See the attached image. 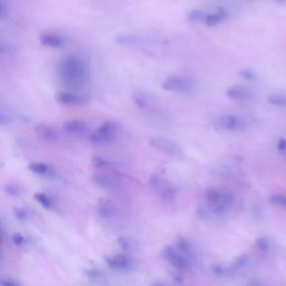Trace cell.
<instances>
[{"mask_svg":"<svg viewBox=\"0 0 286 286\" xmlns=\"http://www.w3.org/2000/svg\"><path fill=\"white\" fill-rule=\"evenodd\" d=\"M218 124L220 129L226 131H244L247 128V123L244 118L233 114L223 115L219 118Z\"/></svg>","mask_w":286,"mask_h":286,"instance_id":"5","label":"cell"},{"mask_svg":"<svg viewBox=\"0 0 286 286\" xmlns=\"http://www.w3.org/2000/svg\"><path fill=\"white\" fill-rule=\"evenodd\" d=\"M92 164H93L95 167H99V168H111V167H113V165H114L112 161L101 158V156H95V158H93Z\"/></svg>","mask_w":286,"mask_h":286,"instance_id":"25","label":"cell"},{"mask_svg":"<svg viewBox=\"0 0 286 286\" xmlns=\"http://www.w3.org/2000/svg\"><path fill=\"white\" fill-rule=\"evenodd\" d=\"M162 256L166 261H168L172 266L177 269H186L188 266V262L185 257H183L182 254L176 250L175 247L172 246H167L165 250L162 251Z\"/></svg>","mask_w":286,"mask_h":286,"instance_id":"6","label":"cell"},{"mask_svg":"<svg viewBox=\"0 0 286 286\" xmlns=\"http://www.w3.org/2000/svg\"><path fill=\"white\" fill-rule=\"evenodd\" d=\"M165 181L166 179L160 174H154L150 178V187L151 189H153L154 191H158L160 187L165 183Z\"/></svg>","mask_w":286,"mask_h":286,"instance_id":"21","label":"cell"},{"mask_svg":"<svg viewBox=\"0 0 286 286\" xmlns=\"http://www.w3.org/2000/svg\"><path fill=\"white\" fill-rule=\"evenodd\" d=\"M56 101L64 105H78L86 102V99L82 95L69 93V92H57Z\"/></svg>","mask_w":286,"mask_h":286,"instance_id":"9","label":"cell"},{"mask_svg":"<svg viewBox=\"0 0 286 286\" xmlns=\"http://www.w3.org/2000/svg\"><path fill=\"white\" fill-rule=\"evenodd\" d=\"M132 101L134 105H136L139 110H147V107L149 105V102H148V98L145 95L141 94V93H136L133 94L132 96Z\"/></svg>","mask_w":286,"mask_h":286,"instance_id":"18","label":"cell"},{"mask_svg":"<svg viewBox=\"0 0 286 286\" xmlns=\"http://www.w3.org/2000/svg\"><path fill=\"white\" fill-rule=\"evenodd\" d=\"M10 120H12V118H10L9 115L6 114V112H5V111L0 112V124H2L3 127H5V126H7V124H9V123H10Z\"/></svg>","mask_w":286,"mask_h":286,"instance_id":"33","label":"cell"},{"mask_svg":"<svg viewBox=\"0 0 286 286\" xmlns=\"http://www.w3.org/2000/svg\"><path fill=\"white\" fill-rule=\"evenodd\" d=\"M275 2L278 3V4H285L286 0H275Z\"/></svg>","mask_w":286,"mask_h":286,"instance_id":"38","label":"cell"},{"mask_svg":"<svg viewBox=\"0 0 286 286\" xmlns=\"http://www.w3.org/2000/svg\"><path fill=\"white\" fill-rule=\"evenodd\" d=\"M9 15V7L6 0H0V19L5 20Z\"/></svg>","mask_w":286,"mask_h":286,"instance_id":"26","label":"cell"},{"mask_svg":"<svg viewBox=\"0 0 286 286\" xmlns=\"http://www.w3.org/2000/svg\"><path fill=\"white\" fill-rule=\"evenodd\" d=\"M207 14H205V12L200 9H193L191 12H189L188 14V19L189 21H191V23H196V21L199 20H203L205 17H206Z\"/></svg>","mask_w":286,"mask_h":286,"instance_id":"23","label":"cell"},{"mask_svg":"<svg viewBox=\"0 0 286 286\" xmlns=\"http://www.w3.org/2000/svg\"><path fill=\"white\" fill-rule=\"evenodd\" d=\"M268 103L275 106H286V95L285 94H271L268 96Z\"/></svg>","mask_w":286,"mask_h":286,"instance_id":"20","label":"cell"},{"mask_svg":"<svg viewBox=\"0 0 286 286\" xmlns=\"http://www.w3.org/2000/svg\"><path fill=\"white\" fill-rule=\"evenodd\" d=\"M0 284H2V286H20L19 283L10 278H3L0 280Z\"/></svg>","mask_w":286,"mask_h":286,"instance_id":"34","label":"cell"},{"mask_svg":"<svg viewBox=\"0 0 286 286\" xmlns=\"http://www.w3.org/2000/svg\"><path fill=\"white\" fill-rule=\"evenodd\" d=\"M6 191L9 193V195H12V196H17L19 195V187L18 186H16V185H9L6 187Z\"/></svg>","mask_w":286,"mask_h":286,"instance_id":"32","label":"cell"},{"mask_svg":"<svg viewBox=\"0 0 286 286\" xmlns=\"http://www.w3.org/2000/svg\"><path fill=\"white\" fill-rule=\"evenodd\" d=\"M196 82L190 76H170L166 78L162 83L164 90L168 92H177V93H183L195 89Z\"/></svg>","mask_w":286,"mask_h":286,"instance_id":"3","label":"cell"},{"mask_svg":"<svg viewBox=\"0 0 286 286\" xmlns=\"http://www.w3.org/2000/svg\"><path fill=\"white\" fill-rule=\"evenodd\" d=\"M114 207L113 205L109 201H102L99 205V213L103 217H111V216L114 215Z\"/></svg>","mask_w":286,"mask_h":286,"instance_id":"19","label":"cell"},{"mask_svg":"<svg viewBox=\"0 0 286 286\" xmlns=\"http://www.w3.org/2000/svg\"><path fill=\"white\" fill-rule=\"evenodd\" d=\"M256 246L260 248L261 251H267L268 247H269V242L265 238H260V239H257V241H256Z\"/></svg>","mask_w":286,"mask_h":286,"instance_id":"30","label":"cell"},{"mask_svg":"<svg viewBox=\"0 0 286 286\" xmlns=\"http://www.w3.org/2000/svg\"><path fill=\"white\" fill-rule=\"evenodd\" d=\"M156 192L159 193V196L162 198L165 201L168 202L175 200L177 197V189L168 181H165L164 185L160 187V189Z\"/></svg>","mask_w":286,"mask_h":286,"instance_id":"14","label":"cell"},{"mask_svg":"<svg viewBox=\"0 0 286 286\" xmlns=\"http://www.w3.org/2000/svg\"><path fill=\"white\" fill-rule=\"evenodd\" d=\"M14 212H15L16 218H17L18 220H25L27 218L26 209H24V208H16Z\"/></svg>","mask_w":286,"mask_h":286,"instance_id":"29","label":"cell"},{"mask_svg":"<svg viewBox=\"0 0 286 286\" xmlns=\"http://www.w3.org/2000/svg\"><path fill=\"white\" fill-rule=\"evenodd\" d=\"M92 180L98 186L105 189H113L116 186V181L112 177L104 174H95L92 177Z\"/></svg>","mask_w":286,"mask_h":286,"instance_id":"15","label":"cell"},{"mask_svg":"<svg viewBox=\"0 0 286 286\" xmlns=\"http://www.w3.org/2000/svg\"><path fill=\"white\" fill-rule=\"evenodd\" d=\"M106 264L113 269H127L131 266V260L126 255L118 254V255L106 258Z\"/></svg>","mask_w":286,"mask_h":286,"instance_id":"12","label":"cell"},{"mask_svg":"<svg viewBox=\"0 0 286 286\" xmlns=\"http://www.w3.org/2000/svg\"><path fill=\"white\" fill-rule=\"evenodd\" d=\"M28 169L34 172L36 175H40V176H45L48 175L51 172V168L50 166L43 162H33L28 166Z\"/></svg>","mask_w":286,"mask_h":286,"instance_id":"17","label":"cell"},{"mask_svg":"<svg viewBox=\"0 0 286 286\" xmlns=\"http://www.w3.org/2000/svg\"><path fill=\"white\" fill-rule=\"evenodd\" d=\"M226 95L228 96L230 100L237 101V102H247L253 99V92L248 90L247 88L240 85L230 86V88L226 91Z\"/></svg>","mask_w":286,"mask_h":286,"instance_id":"7","label":"cell"},{"mask_svg":"<svg viewBox=\"0 0 286 286\" xmlns=\"http://www.w3.org/2000/svg\"><path fill=\"white\" fill-rule=\"evenodd\" d=\"M88 275H89V278H92V279H99L101 277V273L99 271H95V269H92V271L88 272Z\"/></svg>","mask_w":286,"mask_h":286,"instance_id":"35","label":"cell"},{"mask_svg":"<svg viewBox=\"0 0 286 286\" xmlns=\"http://www.w3.org/2000/svg\"><path fill=\"white\" fill-rule=\"evenodd\" d=\"M278 151H285L286 150V139H279L277 143Z\"/></svg>","mask_w":286,"mask_h":286,"instance_id":"36","label":"cell"},{"mask_svg":"<svg viewBox=\"0 0 286 286\" xmlns=\"http://www.w3.org/2000/svg\"><path fill=\"white\" fill-rule=\"evenodd\" d=\"M151 286H166L165 284H162V283H159V282H156V283H153L152 285Z\"/></svg>","mask_w":286,"mask_h":286,"instance_id":"37","label":"cell"},{"mask_svg":"<svg viewBox=\"0 0 286 286\" xmlns=\"http://www.w3.org/2000/svg\"><path fill=\"white\" fill-rule=\"evenodd\" d=\"M64 130L74 136H82L89 131L88 123L80 120H69L63 124Z\"/></svg>","mask_w":286,"mask_h":286,"instance_id":"10","label":"cell"},{"mask_svg":"<svg viewBox=\"0 0 286 286\" xmlns=\"http://www.w3.org/2000/svg\"><path fill=\"white\" fill-rule=\"evenodd\" d=\"M150 145L153 147L155 150L160 151L169 156H174V158H181L183 155L182 149L179 144L172 141L170 139L155 137L150 139Z\"/></svg>","mask_w":286,"mask_h":286,"instance_id":"4","label":"cell"},{"mask_svg":"<svg viewBox=\"0 0 286 286\" xmlns=\"http://www.w3.org/2000/svg\"><path fill=\"white\" fill-rule=\"evenodd\" d=\"M177 250L179 251L181 254H189L191 252V245H190V242H189L187 239L185 238H182V237H180L179 239H178L177 241Z\"/></svg>","mask_w":286,"mask_h":286,"instance_id":"24","label":"cell"},{"mask_svg":"<svg viewBox=\"0 0 286 286\" xmlns=\"http://www.w3.org/2000/svg\"><path fill=\"white\" fill-rule=\"evenodd\" d=\"M59 77L67 88L77 89L83 86L89 78L88 65L82 58L75 55L66 57L59 66Z\"/></svg>","mask_w":286,"mask_h":286,"instance_id":"1","label":"cell"},{"mask_svg":"<svg viewBox=\"0 0 286 286\" xmlns=\"http://www.w3.org/2000/svg\"><path fill=\"white\" fill-rule=\"evenodd\" d=\"M34 199L35 200L38 201L43 207L44 208H52V201H51V199L50 197H48L47 195H45V193H43V192H36L35 195H34Z\"/></svg>","mask_w":286,"mask_h":286,"instance_id":"22","label":"cell"},{"mask_svg":"<svg viewBox=\"0 0 286 286\" xmlns=\"http://www.w3.org/2000/svg\"><path fill=\"white\" fill-rule=\"evenodd\" d=\"M39 42L43 46L50 48H61L65 45V40H64V38L53 33H43L39 36Z\"/></svg>","mask_w":286,"mask_h":286,"instance_id":"11","label":"cell"},{"mask_svg":"<svg viewBox=\"0 0 286 286\" xmlns=\"http://www.w3.org/2000/svg\"><path fill=\"white\" fill-rule=\"evenodd\" d=\"M12 239H13V241L15 242L16 245H18V246H20V245H23V244H25V237L21 235V234H19V233H17V234H14L13 235V237H12Z\"/></svg>","mask_w":286,"mask_h":286,"instance_id":"31","label":"cell"},{"mask_svg":"<svg viewBox=\"0 0 286 286\" xmlns=\"http://www.w3.org/2000/svg\"><path fill=\"white\" fill-rule=\"evenodd\" d=\"M35 133L39 139L46 142H56L58 140V132L55 128L48 124L40 123L35 127Z\"/></svg>","mask_w":286,"mask_h":286,"instance_id":"8","label":"cell"},{"mask_svg":"<svg viewBox=\"0 0 286 286\" xmlns=\"http://www.w3.org/2000/svg\"><path fill=\"white\" fill-rule=\"evenodd\" d=\"M226 17H227V13H226L224 9H219L218 12H216V13L207 14L206 17H205L203 19V23L207 26L213 27V26H216L219 23H221V21H223Z\"/></svg>","mask_w":286,"mask_h":286,"instance_id":"16","label":"cell"},{"mask_svg":"<svg viewBox=\"0 0 286 286\" xmlns=\"http://www.w3.org/2000/svg\"><path fill=\"white\" fill-rule=\"evenodd\" d=\"M115 43L123 46H137L144 43L143 38L139 35H132V34H123L115 37Z\"/></svg>","mask_w":286,"mask_h":286,"instance_id":"13","label":"cell"},{"mask_svg":"<svg viewBox=\"0 0 286 286\" xmlns=\"http://www.w3.org/2000/svg\"><path fill=\"white\" fill-rule=\"evenodd\" d=\"M116 124L114 122L106 121L92 132L89 136V141L94 145H103L111 142L115 137Z\"/></svg>","mask_w":286,"mask_h":286,"instance_id":"2","label":"cell"},{"mask_svg":"<svg viewBox=\"0 0 286 286\" xmlns=\"http://www.w3.org/2000/svg\"><path fill=\"white\" fill-rule=\"evenodd\" d=\"M271 201L277 206L286 208V196L284 195H274L271 198Z\"/></svg>","mask_w":286,"mask_h":286,"instance_id":"27","label":"cell"},{"mask_svg":"<svg viewBox=\"0 0 286 286\" xmlns=\"http://www.w3.org/2000/svg\"><path fill=\"white\" fill-rule=\"evenodd\" d=\"M239 75H240V77L241 78H244V79H247V80H252L255 78V73H254L253 71H251V69H242V71L239 72Z\"/></svg>","mask_w":286,"mask_h":286,"instance_id":"28","label":"cell"}]
</instances>
